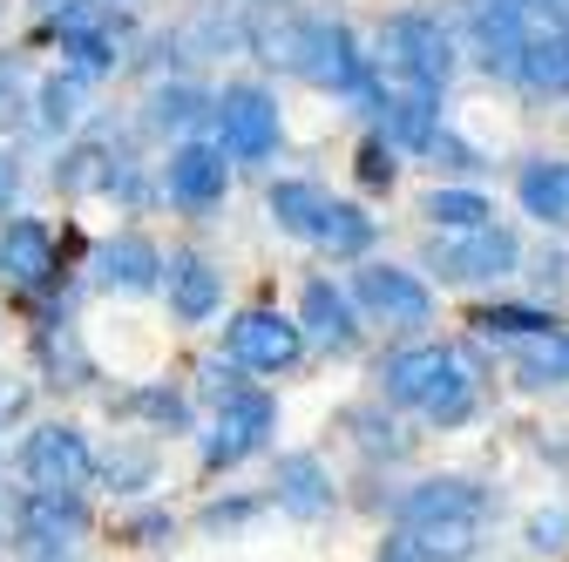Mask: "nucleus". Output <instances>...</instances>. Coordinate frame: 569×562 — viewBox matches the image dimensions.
Segmentation results:
<instances>
[{"mask_svg":"<svg viewBox=\"0 0 569 562\" xmlns=\"http://www.w3.org/2000/svg\"><path fill=\"white\" fill-rule=\"evenodd\" d=\"M549 8V28H569V0H542Z\"/></svg>","mask_w":569,"mask_h":562,"instance_id":"35","label":"nucleus"},{"mask_svg":"<svg viewBox=\"0 0 569 562\" xmlns=\"http://www.w3.org/2000/svg\"><path fill=\"white\" fill-rule=\"evenodd\" d=\"M299 312H306V332L326 345V353H352V345H360V319H352V299H346L339 285H326V278H312V285H306Z\"/></svg>","mask_w":569,"mask_h":562,"instance_id":"16","label":"nucleus"},{"mask_svg":"<svg viewBox=\"0 0 569 562\" xmlns=\"http://www.w3.org/2000/svg\"><path fill=\"white\" fill-rule=\"evenodd\" d=\"M407 535L427 549V562H468L475 542H481V515H435V522H420Z\"/></svg>","mask_w":569,"mask_h":562,"instance_id":"21","label":"nucleus"},{"mask_svg":"<svg viewBox=\"0 0 569 562\" xmlns=\"http://www.w3.org/2000/svg\"><path fill=\"white\" fill-rule=\"evenodd\" d=\"M61 48L76 54V76H89V82H96V76H109V68H116V41H109L102 28H89V34H68Z\"/></svg>","mask_w":569,"mask_h":562,"instance_id":"29","label":"nucleus"},{"mask_svg":"<svg viewBox=\"0 0 569 562\" xmlns=\"http://www.w3.org/2000/svg\"><path fill=\"white\" fill-rule=\"evenodd\" d=\"M8 197H14V170H8V163H0V203H8Z\"/></svg>","mask_w":569,"mask_h":562,"instance_id":"36","label":"nucleus"},{"mask_svg":"<svg viewBox=\"0 0 569 562\" xmlns=\"http://www.w3.org/2000/svg\"><path fill=\"white\" fill-rule=\"evenodd\" d=\"M455 373H461V353H455V345H407V353H393V360L380 367V387H387V400H400V407H427Z\"/></svg>","mask_w":569,"mask_h":562,"instance_id":"8","label":"nucleus"},{"mask_svg":"<svg viewBox=\"0 0 569 562\" xmlns=\"http://www.w3.org/2000/svg\"><path fill=\"white\" fill-rule=\"evenodd\" d=\"M34 14H41L48 28H61V41H68V34L102 28V21H96V0H34Z\"/></svg>","mask_w":569,"mask_h":562,"instance_id":"30","label":"nucleus"},{"mask_svg":"<svg viewBox=\"0 0 569 562\" xmlns=\"http://www.w3.org/2000/svg\"><path fill=\"white\" fill-rule=\"evenodd\" d=\"M468 34H475V54H481V68H495V76H522V48H529L522 0H475Z\"/></svg>","mask_w":569,"mask_h":562,"instance_id":"9","label":"nucleus"},{"mask_svg":"<svg viewBox=\"0 0 569 562\" xmlns=\"http://www.w3.org/2000/svg\"><path fill=\"white\" fill-rule=\"evenodd\" d=\"M522 203L542 224H569V163H529L522 170Z\"/></svg>","mask_w":569,"mask_h":562,"instance_id":"22","label":"nucleus"},{"mask_svg":"<svg viewBox=\"0 0 569 562\" xmlns=\"http://www.w3.org/2000/svg\"><path fill=\"white\" fill-rule=\"evenodd\" d=\"M427 264H435L448 285H488V278H509L522 264V244L516 231L488 224V231H455V238H435L427 244Z\"/></svg>","mask_w":569,"mask_h":562,"instance_id":"2","label":"nucleus"},{"mask_svg":"<svg viewBox=\"0 0 569 562\" xmlns=\"http://www.w3.org/2000/svg\"><path fill=\"white\" fill-rule=\"evenodd\" d=\"M380 68L387 76H407V82H427V89H448L455 76V41L435 14H393L380 28Z\"/></svg>","mask_w":569,"mask_h":562,"instance_id":"1","label":"nucleus"},{"mask_svg":"<svg viewBox=\"0 0 569 562\" xmlns=\"http://www.w3.org/2000/svg\"><path fill=\"white\" fill-rule=\"evenodd\" d=\"M312 244H326L332 258H367V244H373V218L360 203H326V218H319V238Z\"/></svg>","mask_w":569,"mask_h":562,"instance_id":"23","label":"nucleus"},{"mask_svg":"<svg viewBox=\"0 0 569 562\" xmlns=\"http://www.w3.org/2000/svg\"><path fill=\"white\" fill-rule=\"evenodd\" d=\"M420 218L455 238V231H488V224H495V203H488L481 190H427Z\"/></svg>","mask_w":569,"mask_h":562,"instance_id":"20","label":"nucleus"},{"mask_svg":"<svg viewBox=\"0 0 569 562\" xmlns=\"http://www.w3.org/2000/svg\"><path fill=\"white\" fill-rule=\"evenodd\" d=\"M352 299H360L380 325H427V312H435V299H427V285L413 271H393V264H367L360 278H352Z\"/></svg>","mask_w":569,"mask_h":562,"instance_id":"7","label":"nucleus"},{"mask_svg":"<svg viewBox=\"0 0 569 562\" xmlns=\"http://www.w3.org/2000/svg\"><path fill=\"white\" fill-rule=\"evenodd\" d=\"M427 157H441L448 170H481V157H475L468 143H455L448 129H435V136H427Z\"/></svg>","mask_w":569,"mask_h":562,"instance_id":"32","label":"nucleus"},{"mask_svg":"<svg viewBox=\"0 0 569 562\" xmlns=\"http://www.w3.org/2000/svg\"><path fill=\"white\" fill-rule=\"evenodd\" d=\"M218 143L238 157V163H264L278 150V102L258 89V82H231L218 96Z\"/></svg>","mask_w":569,"mask_h":562,"instance_id":"5","label":"nucleus"},{"mask_svg":"<svg viewBox=\"0 0 569 562\" xmlns=\"http://www.w3.org/2000/svg\"><path fill=\"white\" fill-rule=\"evenodd\" d=\"M435 96H441V89L407 82V76H387L367 102H373V116H380V129L393 136V143L427 150V136H435Z\"/></svg>","mask_w":569,"mask_h":562,"instance_id":"10","label":"nucleus"},{"mask_svg":"<svg viewBox=\"0 0 569 562\" xmlns=\"http://www.w3.org/2000/svg\"><path fill=\"white\" fill-rule=\"evenodd\" d=\"M21 474H28V488L34 495H82L89 488V474H96V461H89V441L76 434V428H34L28 434V448H21Z\"/></svg>","mask_w":569,"mask_h":562,"instance_id":"3","label":"nucleus"},{"mask_svg":"<svg viewBox=\"0 0 569 562\" xmlns=\"http://www.w3.org/2000/svg\"><path fill=\"white\" fill-rule=\"evenodd\" d=\"M360 183H373V190H380V183H393V163H387V143H380V136L360 150Z\"/></svg>","mask_w":569,"mask_h":562,"instance_id":"33","label":"nucleus"},{"mask_svg":"<svg viewBox=\"0 0 569 562\" xmlns=\"http://www.w3.org/2000/svg\"><path fill=\"white\" fill-rule=\"evenodd\" d=\"M475 332H488V339H542V332H556V319L549 312H536V305H488V312H475Z\"/></svg>","mask_w":569,"mask_h":562,"instance_id":"26","label":"nucleus"},{"mask_svg":"<svg viewBox=\"0 0 569 562\" xmlns=\"http://www.w3.org/2000/svg\"><path fill=\"white\" fill-rule=\"evenodd\" d=\"M163 285H170V305H177L183 325H203L210 312H218V271H210L203 251H170Z\"/></svg>","mask_w":569,"mask_h":562,"instance_id":"13","label":"nucleus"},{"mask_svg":"<svg viewBox=\"0 0 569 562\" xmlns=\"http://www.w3.org/2000/svg\"><path fill=\"white\" fill-rule=\"evenodd\" d=\"M516 373H522V387H556V380H569V332L522 339V345H516Z\"/></svg>","mask_w":569,"mask_h":562,"instance_id":"25","label":"nucleus"},{"mask_svg":"<svg viewBox=\"0 0 569 562\" xmlns=\"http://www.w3.org/2000/svg\"><path fill=\"white\" fill-rule=\"evenodd\" d=\"M299 353H306V325L278 319L264 305H251V312L231 319V360L238 367H251V373H292Z\"/></svg>","mask_w":569,"mask_h":562,"instance_id":"6","label":"nucleus"},{"mask_svg":"<svg viewBox=\"0 0 569 562\" xmlns=\"http://www.w3.org/2000/svg\"><path fill=\"white\" fill-rule=\"evenodd\" d=\"M96 278L109 292H157L163 285V258H157L150 238H116V244L96 251Z\"/></svg>","mask_w":569,"mask_h":562,"instance_id":"15","label":"nucleus"},{"mask_svg":"<svg viewBox=\"0 0 569 562\" xmlns=\"http://www.w3.org/2000/svg\"><path fill=\"white\" fill-rule=\"evenodd\" d=\"M197 116H203V96H197V89H183V82L150 96V122H157V129H190Z\"/></svg>","mask_w":569,"mask_h":562,"instance_id":"28","label":"nucleus"},{"mask_svg":"<svg viewBox=\"0 0 569 562\" xmlns=\"http://www.w3.org/2000/svg\"><path fill=\"white\" fill-rule=\"evenodd\" d=\"M82 89H89V76H76V68H68V76H48L41 82V129H68L82 116Z\"/></svg>","mask_w":569,"mask_h":562,"instance_id":"27","label":"nucleus"},{"mask_svg":"<svg viewBox=\"0 0 569 562\" xmlns=\"http://www.w3.org/2000/svg\"><path fill=\"white\" fill-rule=\"evenodd\" d=\"M380 562H427V549L400 529V535H387V549H380Z\"/></svg>","mask_w":569,"mask_h":562,"instance_id":"34","label":"nucleus"},{"mask_svg":"<svg viewBox=\"0 0 569 562\" xmlns=\"http://www.w3.org/2000/svg\"><path fill=\"white\" fill-rule=\"evenodd\" d=\"M271 428H278L271 393L238 387L231 400H218V428H210V441H203V461H210V468H238L244 454H258V448L271 441Z\"/></svg>","mask_w":569,"mask_h":562,"instance_id":"4","label":"nucleus"},{"mask_svg":"<svg viewBox=\"0 0 569 562\" xmlns=\"http://www.w3.org/2000/svg\"><path fill=\"white\" fill-rule=\"evenodd\" d=\"M435 515H481V488L461 474H441V481H420L413 495H400V529H420Z\"/></svg>","mask_w":569,"mask_h":562,"instance_id":"18","label":"nucleus"},{"mask_svg":"<svg viewBox=\"0 0 569 562\" xmlns=\"http://www.w3.org/2000/svg\"><path fill=\"white\" fill-rule=\"evenodd\" d=\"M326 190L312 183H271V218L292 231V238H319V218H326Z\"/></svg>","mask_w":569,"mask_h":562,"instance_id":"24","label":"nucleus"},{"mask_svg":"<svg viewBox=\"0 0 569 562\" xmlns=\"http://www.w3.org/2000/svg\"><path fill=\"white\" fill-rule=\"evenodd\" d=\"M76 535H82V502L76 495H28V509H21L28 555H61Z\"/></svg>","mask_w":569,"mask_h":562,"instance_id":"14","label":"nucleus"},{"mask_svg":"<svg viewBox=\"0 0 569 562\" xmlns=\"http://www.w3.org/2000/svg\"><path fill=\"white\" fill-rule=\"evenodd\" d=\"M224 143H183L177 157H170V197L183 203V210H210V203H224V183H231V170H224Z\"/></svg>","mask_w":569,"mask_h":562,"instance_id":"11","label":"nucleus"},{"mask_svg":"<svg viewBox=\"0 0 569 562\" xmlns=\"http://www.w3.org/2000/svg\"><path fill=\"white\" fill-rule=\"evenodd\" d=\"M0 271H8L21 292H41L54 278V238H48L41 218H14L8 231H0Z\"/></svg>","mask_w":569,"mask_h":562,"instance_id":"12","label":"nucleus"},{"mask_svg":"<svg viewBox=\"0 0 569 562\" xmlns=\"http://www.w3.org/2000/svg\"><path fill=\"white\" fill-rule=\"evenodd\" d=\"M522 8H529V0H522Z\"/></svg>","mask_w":569,"mask_h":562,"instance_id":"37","label":"nucleus"},{"mask_svg":"<svg viewBox=\"0 0 569 562\" xmlns=\"http://www.w3.org/2000/svg\"><path fill=\"white\" fill-rule=\"evenodd\" d=\"M522 82H529L536 96H569V28H529Z\"/></svg>","mask_w":569,"mask_h":562,"instance_id":"19","label":"nucleus"},{"mask_svg":"<svg viewBox=\"0 0 569 562\" xmlns=\"http://www.w3.org/2000/svg\"><path fill=\"white\" fill-rule=\"evenodd\" d=\"M278 509H292V515H326L332 509V474L319 454H284L278 461Z\"/></svg>","mask_w":569,"mask_h":562,"instance_id":"17","label":"nucleus"},{"mask_svg":"<svg viewBox=\"0 0 569 562\" xmlns=\"http://www.w3.org/2000/svg\"><path fill=\"white\" fill-rule=\"evenodd\" d=\"M21 61H0V129H14L21 122Z\"/></svg>","mask_w":569,"mask_h":562,"instance_id":"31","label":"nucleus"}]
</instances>
